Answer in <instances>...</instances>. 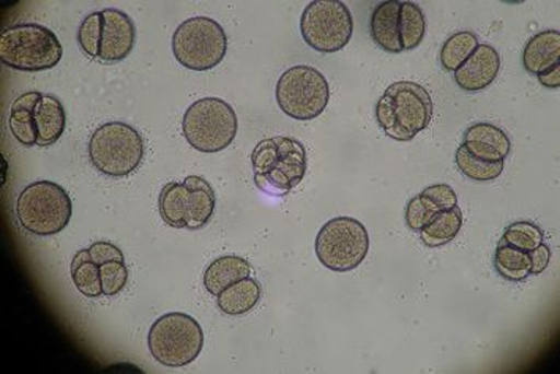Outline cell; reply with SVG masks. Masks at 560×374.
Listing matches in <instances>:
<instances>
[{
    "mask_svg": "<svg viewBox=\"0 0 560 374\" xmlns=\"http://www.w3.org/2000/svg\"><path fill=\"white\" fill-rule=\"evenodd\" d=\"M545 234L540 226L533 222H515L510 224L502 236V244L530 253L538 245L544 244Z\"/></svg>",
    "mask_w": 560,
    "mask_h": 374,
    "instance_id": "28",
    "label": "cell"
},
{
    "mask_svg": "<svg viewBox=\"0 0 560 374\" xmlns=\"http://www.w3.org/2000/svg\"><path fill=\"white\" fill-rule=\"evenodd\" d=\"M148 343L160 365L180 369L199 358L205 348V332L192 316L167 313L152 324Z\"/></svg>",
    "mask_w": 560,
    "mask_h": 374,
    "instance_id": "10",
    "label": "cell"
},
{
    "mask_svg": "<svg viewBox=\"0 0 560 374\" xmlns=\"http://www.w3.org/2000/svg\"><path fill=\"white\" fill-rule=\"evenodd\" d=\"M499 70H501L499 52L491 45H479V48L455 71V83L463 91L480 92L494 83Z\"/></svg>",
    "mask_w": 560,
    "mask_h": 374,
    "instance_id": "16",
    "label": "cell"
},
{
    "mask_svg": "<svg viewBox=\"0 0 560 374\" xmlns=\"http://www.w3.org/2000/svg\"><path fill=\"white\" fill-rule=\"evenodd\" d=\"M560 63V32L544 31L534 35L524 46L523 66L527 73L537 77L549 67Z\"/></svg>",
    "mask_w": 560,
    "mask_h": 374,
    "instance_id": "19",
    "label": "cell"
},
{
    "mask_svg": "<svg viewBox=\"0 0 560 374\" xmlns=\"http://www.w3.org/2000/svg\"><path fill=\"white\" fill-rule=\"evenodd\" d=\"M494 269L499 277L506 281H513V283L524 281L530 277L529 253L521 252L506 244H499L494 253Z\"/></svg>",
    "mask_w": 560,
    "mask_h": 374,
    "instance_id": "24",
    "label": "cell"
},
{
    "mask_svg": "<svg viewBox=\"0 0 560 374\" xmlns=\"http://www.w3.org/2000/svg\"><path fill=\"white\" fill-rule=\"evenodd\" d=\"M135 42L133 20L116 9L88 14L78 31L82 52L100 63L122 62L133 51Z\"/></svg>",
    "mask_w": 560,
    "mask_h": 374,
    "instance_id": "4",
    "label": "cell"
},
{
    "mask_svg": "<svg viewBox=\"0 0 560 374\" xmlns=\"http://www.w3.org/2000/svg\"><path fill=\"white\" fill-rule=\"evenodd\" d=\"M238 120L233 106L217 97L201 98L185 112L182 131L192 149L219 153L233 144Z\"/></svg>",
    "mask_w": 560,
    "mask_h": 374,
    "instance_id": "9",
    "label": "cell"
},
{
    "mask_svg": "<svg viewBox=\"0 0 560 374\" xmlns=\"http://www.w3.org/2000/svg\"><path fill=\"white\" fill-rule=\"evenodd\" d=\"M433 98L423 85L399 81L385 89L377 100L376 120L388 138L412 141L433 119Z\"/></svg>",
    "mask_w": 560,
    "mask_h": 374,
    "instance_id": "2",
    "label": "cell"
},
{
    "mask_svg": "<svg viewBox=\"0 0 560 374\" xmlns=\"http://www.w3.org/2000/svg\"><path fill=\"white\" fill-rule=\"evenodd\" d=\"M89 252H91L92 259L98 266L109 261H124L122 249L110 244V242H95L91 245Z\"/></svg>",
    "mask_w": 560,
    "mask_h": 374,
    "instance_id": "30",
    "label": "cell"
},
{
    "mask_svg": "<svg viewBox=\"0 0 560 374\" xmlns=\"http://www.w3.org/2000/svg\"><path fill=\"white\" fill-rule=\"evenodd\" d=\"M182 184L185 185V230H202L215 213V190L201 176H188Z\"/></svg>",
    "mask_w": 560,
    "mask_h": 374,
    "instance_id": "18",
    "label": "cell"
},
{
    "mask_svg": "<svg viewBox=\"0 0 560 374\" xmlns=\"http://www.w3.org/2000/svg\"><path fill=\"white\" fill-rule=\"evenodd\" d=\"M303 40L323 55L341 51L354 34V17L340 0H315L301 17Z\"/></svg>",
    "mask_w": 560,
    "mask_h": 374,
    "instance_id": "14",
    "label": "cell"
},
{
    "mask_svg": "<svg viewBox=\"0 0 560 374\" xmlns=\"http://www.w3.org/2000/svg\"><path fill=\"white\" fill-rule=\"evenodd\" d=\"M100 278H102L103 295L113 297L125 290L130 273L124 261H109L100 266Z\"/></svg>",
    "mask_w": 560,
    "mask_h": 374,
    "instance_id": "29",
    "label": "cell"
},
{
    "mask_svg": "<svg viewBox=\"0 0 560 374\" xmlns=\"http://www.w3.org/2000/svg\"><path fill=\"white\" fill-rule=\"evenodd\" d=\"M252 276V266L241 256L228 255L215 259L206 269L205 287L207 292L219 295L237 281Z\"/></svg>",
    "mask_w": 560,
    "mask_h": 374,
    "instance_id": "20",
    "label": "cell"
},
{
    "mask_svg": "<svg viewBox=\"0 0 560 374\" xmlns=\"http://www.w3.org/2000/svg\"><path fill=\"white\" fill-rule=\"evenodd\" d=\"M9 127L20 144L26 148H49L66 131V108L55 95L26 92L14 100Z\"/></svg>",
    "mask_w": 560,
    "mask_h": 374,
    "instance_id": "3",
    "label": "cell"
},
{
    "mask_svg": "<svg viewBox=\"0 0 560 374\" xmlns=\"http://www.w3.org/2000/svg\"><path fill=\"white\" fill-rule=\"evenodd\" d=\"M260 294H262V290H260L259 281L256 278L246 277L220 292L217 295V305L223 315L244 316L256 308L260 301Z\"/></svg>",
    "mask_w": 560,
    "mask_h": 374,
    "instance_id": "21",
    "label": "cell"
},
{
    "mask_svg": "<svg viewBox=\"0 0 560 374\" xmlns=\"http://www.w3.org/2000/svg\"><path fill=\"white\" fill-rule=\"evenodd\" d=\"M479 38L472 32H458L452 35L442 45L441 56H439L442 69L448 73H455L466 62L467 57L479 48Z\"/></svg>",
    "mask_w": 560,
    "mask_h": 374,
    "instance_id": "25",
    "label": "cell"
},
{
    "mask_svg": "<svg viewBox=\"0 0 560 374\" xmlns=\"http://www.w3.org/2000/svg\"><path fill=\"white\" fill-rule=\"evenodd\" d=\"M458 206V195L447 184L431 185L413 196L406 206L405 220L409 230L420 233L441 212Z\"/></svg>",
    "mask_w": 560,
    "mask_h": 374,
    "instance_id": "15",
    "label": "cell"
},
{
    "mask_svg": "<svg viewBox=\"0 0 560 374\" xmlns=\"http://www.w3.org/2000/svg\"><path fill=\"white\" fill-rule=\"evenodd\" d=\"M71 280L82 295L96 299L103 295L100 266L92 259L89 249H80L71 261Z\"/></svg>",
    "mask_w": 560,
    "mask_h": 374,
    "instance_id": "23",
    "label": "cell"
},
{
    "mask_svg": "<svg viewBox=\"0 0 560 374\" xmlns=\"http://www.w3.org/2000/svg\"><path fill=\"white\" fill-rule=\"evenodd\" d=\"M63 56V48L51 28L42 24H14L0 35V60L18 71L55 69Z\"/></svg>",
    "mask_w": 560,
    "mask_h": 374,
    "instance_id": "5",
    "label": "cell"
},
{
    "mask_svg": "<svg viewBox=\"0 0 560 374\" xmlns=\"http://www.w3.org/2000/svg\"><path fill=\"white\" fill-rule=\"evenodd\" d=\"M551 248L549 245L540 244L537 248L529 253L530 256V276H540L548 269L551 261Z\"/></svg>",
    "mask_w": 560,
    "mask_h": 374,
    "instance_id": "31",
    "label": "cell"
},
{
    "mask_svg": "<svg viewBox=\"0 0 560 374\" xmlns=\"http://www.w3.org/2000/svg\"><path fill=\"white\" fill-rule=\"evenodd\" d=\"M315 248L317 259L328 270L351 272L369 256V230L352 217H337L320 227Z\"/></svg>",
    "mask_w": 560,
    "mask_h": 374,
    "instance_id": "12",
    "label": "cell"
},
{
    "mask_svg": "<svg viewBox=\"0 0 560 374\" xmlns=\"http://www.w3.org/2000/svg\"><path fill=\"white\" fill-rule=\"evenodd\" d=\"M370 32L381 49L390 55H401L422 45L427 20L417 3L409 0H385L371 14Z\"/></svg>",
    "mask_w": 560,
    "mask_h": 374,
    "instance_id": "8",
    "label": "cell"
},
{
    "mask_svg": "<svg viewBox=\"0 0 560 374\" xmlns=\"http://www.w3.org/2000/svg\"><path fill=\"white\" fill-rule=\"evenodd\" d=\"M255 185L270 196L291 194L306 176L308 155L299 139H262L252 153Z\"/></svg>",
    "mask_w": 560,
    "mask_h": 374,
    "instance_id": "1",
    "label": "cell"
},
{
    "mask_svg": "<svg viewBox=\"0 0 560 374\" xmlns=\"http://www.w3.org/2000/svg\"><path fill=\"white\" fill-rule=\"evenodd\" d=\"M71 213L73 206L69 194L55 182H34L18 196V220L34 236L49 237L62 233L69 226Z\"/></svg>",
    "mask_w": 560,
    "mask_h": 374,
    "instance_id": "7",
    "label": "cell"
},
{
    "mask_svg": "<svg viewBox=\"0 0 560 374\" xmlns=\"http://www.w3.org/2000/svg\"><path fill=\"white\" fill-rule=\"evenodd\" d=\"M538 83L548 89L560 87V63L549 67L548 70L541 71L537 74Z\"/></svg>",
    "mask_w": 560,
    "mask_h": 374,
    "instance_id": "32",
    "label": "cell"
},
{
    "mask_svg": "<svg viewBox=\"0 0 560 374\" xmlns=\"http://www.w3.org/2000/svg\"><path fill=\"white\" fill-rule=\"evenodd\" d=\"M173 52L185 69H215L228 52V37L212 17L195 16L184 21L173 35Z\"/></svg>",
    "mask_w": 560,
    "mask_h": 374,
    "instance_id": "11",
    "label": "cell"
},
{
    "mask_svg": "<svg viewBox=\"0 0 560 374\" xmlns=\"http://www.w3.org/2000/svg\"><path fill=\"white\" fill-rule=\"evenodd\" d=\"M462 145L470 155L488 163L505 162L512 151L509 135L492 124H476L467 128Z\"/></svg>",
    "mask_w": 560,
    "mask_h": 374,
    "instance_id": "17",
    "label": "cell"
},
{
    "mask_svg": "<svg viewBox=\"0 0 560 374\" xmlns=\"http://www.w3.org/2000/svg\"><path fill=\"white\" fill-rule=\"evenodd\" d=\"M462 227L463 212L459 206H456V208L439 213L433 222L428 223L427 226L420 231V238H422L427 247H444V245L451 244L452 241L458 237Z\"/></svg>",
    "mask_w": 560,
    "mask_h": 374,
    "instance_id": "22",
    "label": "cell"
},
{
    "mask_svg": "<svg viewBox=\"0 0 560 374\" xmlns=\"http://www.w3.org/2000/svg\"><path fill=\"white\" fill-rule=\"evenodd\" d=\"M144 138L124 122L100 125L89 141V160L98 173L120 179L130 176L144 160Z\"/></svg>",
    "mask_w": 560,
    "mask_h": 374,
    "instance_id": "6",
    "label": "cell"
},
{
    "mask_svg": "<svg viewBox=\"0 0 560 374\" xmlns=\"http://www.w3.org/2000/svg\"><path fill=\"white\" fill-rule=\"evenodd\" d=\"M456 165L463 176L476 182H491L498 179L504 171L505 162L488 163L470 155L463 145L456 151Z\"/></svg>",
    "mask_w": 560,
    "mask_h": 374,
    "instance_id": "27",
    "label": "cell"
},
{
    "mask_svg": "<svg viewBox=\"0 0 560 374\" xmlns=\"http://www.w3.org/2000/svg\"><path fill=\"white\" fill-rule=\"evenodd\" d=\"M159 209L167 226L185 230V185L180 182L164 185L160 194Z\"/></svg>",
    "mask_w": 560,
    "mask_h": 374,
    "instance_id": "26",
    "label": "cell"
},
{
    "mask_svg": "<svg viewBox=\"0 0 560 374\" xmlns=\"http://www.w3.org/2000/svg\"><path fill=\"white\" fill-rule=\"evenodd\" d=\"M328 102L330 85L315 67H292L278 80L277 103L281 112L291 119H316L326 112Z\"/></svg>",
    "mask_w": 560,
    "mask_h": 374,
    "instance_id": "13",
    "label": "cell"
}]
</instances>
